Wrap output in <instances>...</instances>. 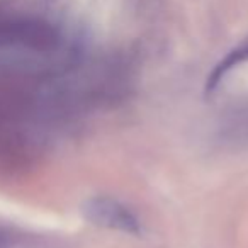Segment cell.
Wrapping results in <instances>:
<instances>
[{
	"mask_svg": "<svg viewBox=\"0 0 248 248\" xmlns=\"http://www.w3.org/2000/svg\"><path fill=\"white\" fill-rule=\"evenodd\" d=\"M82 214L93 226L106 228L110 231H119L124 234L140 236L143 226L140 217L121 201L107 196L90 197L83 202Z\"/></svg>",
	"mask_w": 248,
	"mask_h": 248,
	"instance_id": "6da1fadb",
	"label": "cell"
},
{
	"mask_svg": "<svg viewBox=\"0 0 248 248\" xmlns=\"http://www.w3.org/2000/svg\"><path fill=\"white\" fill-rule=\"evenodd\" d=\"M248 62V38L243 39L238 46H234L230 53H228L224 58H221L217 62V65L214 66L209 72L206 78V83H204V95H213L214 90L219 87V83L224 80V77L231 72L236 66L243 65V63Z\"/></svg>",
	"mask_w": 248,
	"mask_h": 248,
	"instance_id": "7a4b0ae2",
	"label": "cell"
},
{
	"mask_svg": "<svg viewBox=\"0 0 248 248\" xmlns=\"http://www.w3.org/2000/svg\"><path fill=\"white\" fill-rule=\"evenodd\" d=\"M5 247H7V236L0 231V248H5Z\"/></svg>",
	"mask_w": 248,
	"mask_h": 248,
	"instance_id": "3957f363",
	"label": "cell"
}]
</instances>
